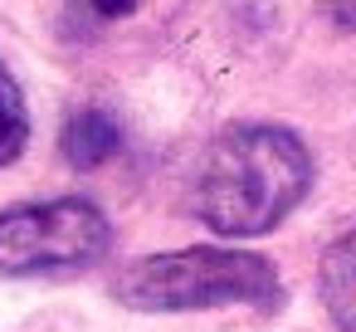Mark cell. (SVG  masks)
I'll list each match as a JSON object with an SVG mask.
<instances>
[{"instance_id": "6da1fadb", "label": "cell", "mask_w": 356, "mask_h": 332, "mask_svg": "<svg viewBox=\"0 0 356 332\" xmlns=\"http://www.w3.org/2000/svg\"><path fill=\"white\" fill-rule=\"evenodd\" d=\"M317 181V161L307 142L283 122H234L225 127L200 166L191 210L205 230L225 239H254L278 230Z\"/></svg>"}, {"instance_id": "7a4b0ae2", "label": "cell", "mask_w": 356, "mask_h": 332, "mask_svg": "<svg viewBox=\"0 0 356 332\" xmlns=\"http://www.w3.org/2000/svg\"><path fill=\"white\" fill-rule=\"evenodd\" d=\"M113 298L132 313H205V308H278L283 278L254 249L191 244L142 254L118 269Z\"/></svg>"}, {"instance_id": "3957f363", "label": "cell", "mask_w": 356, "mask_h": 332, "mask_svg": "<svg viewBox=\"0 0 356 332\" xmlns=\"http://www.w3.org/2000/svg\"><path fill=\"white\" fill-rule=\"evenodd\" d=\"M113 249V220L88 196H54L0 210V274L40 278L103 264Z\"/></svg>"}, {"instance_id": "277c9868", "label": "cell", "mask_w": 356, "mask_h": 332, "mask_svg": "<svg viewBox=\"0 0 356 332\" xmlns=\"http://www.w3.org/2000/svg\"><path fill=\"white\" fill-rule=\"evenodd\" d=\"M317 293L337 332H356V225L341 230L317 264Z\"/></svg>"}, {"instance_id": "5b68a950", "label": "cell", "mask_w": 356, "mask_h": 332, "mask_svg": "<svg viewBox=\"0 0 356 332\" xmlns=\"http://www.w3.org/2000/svg\"><path fill=\"white\" fill-rule=\"evenodd\" d=\"M64 161L79 166V171H98L108 166L118 152H122V122L108 113V108H74L64 118Z\"/></svg>"}, {"instance_id": "8992f818", "label": "cell", "mask_w": 356, "mask_h": 332, "mask_svg": "<svg viewBox=\"0 0 356 332\" xmlns=\"http://www.w3.org/2000/svg\"><path fill=\"white\" fill-rule=\"evenodd\" d=\"M30 147V108H25V88L10 74V64L0 59V166L20 161Z\"/></svg>"}, {"instance_id": "52a82bcc", "label": "cell", "mask_w": 356, "mask_h": 332, "mask_svg": "<svg viewBox=\"0 0 356 332\" xmlns=\"http://www.w3.org/2000/svg\"><path fill=\"white\" fill-rule=\"evenodd\" d=\"M69 6L79 15H88V20H122V15H132L142 6V0H69Z\"/></svg>"}, {"instance_id": "ba28073f", "label": "cell", "mask_w": 356, "mask_h": 332, "mask_svg": "<svg viewBox=\"0 0 356 332\" xmlns=\"http://www.w3.org/2000/svg\"><path fill=\"white\" fill-rule=\"evenodd\" d=\"M322 15H327L332 25H341V30L356 35V0H322Z\"/></svg>"}]
</instances>
